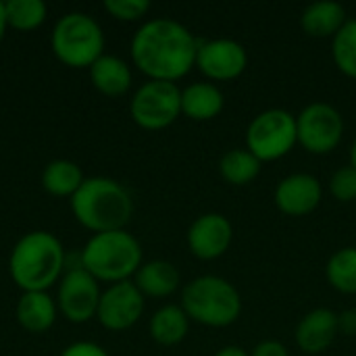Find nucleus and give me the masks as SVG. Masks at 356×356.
<instances>
[{
  "label": "nucleus",
  "mask_w": 356,
  "mask_h": 356,
  "mask_svg": "<svg viewBox=\"0 0 356 356\" xmlns=\"http://www.w3.org/2000/svg\"><path fill=\"white\" fill-rule=\"evenodd\" d=\"M350 165L356 169V140L355 144H353V148H350Z\"/></svg>",
  "instance_id": "obj_34"
},
{
  "label": "nucleus",
  "mask_w": 356,
  "mask_h": 356,
  "mask_svg": "<svg viewBox=\"0 0 356 356\" xmlns=\"http://www.w3.org/2000/svg\"><path fill=\"white\" fill-rule=\"evenodd\" d=\"M338 321H340V334L356 336V309H348V311L340 313Z\"/></svg>",
  "instance_id": "obj_31"
},
{
  "label": "nucleus",
  "mask_w": 356,
  "mask_h": 356,
  "mask_svg": "<svg viewBox=\"0 0 356 356\" xmlns=\"http://www.w3.org/2000/svg\"><path fill=\"white\" fill-rule=\"evenodd\" d=\"M196 67L211 81H232L246 71L248 52L240 42L229 38L198 42Z\"/></svg>",
  "instance_id": "obj_10"
},
{
  "label": "nucleus",
  "mask_w": 356,
  "mask_h": 356,
  "mask_svg": "<svg viewBox=\"0 0 356 356\" xmlns=\"http://www.w3.org/2000/svg\"><path fill=\"white\" fill-rule=\"evenodd\" d=\"M215 356H250L242 346H223L221 350H217Z\"/></svg>",
  "instance_id": "obj_32"
},
{
  "label": "nucleus",
  "mask_w": 356,
  "mask_h": 356,
  "mask_svg": "<svg viewBox=\"0 0 356 356\" xmlns=\"http://www.w3.org/2000/svg\"><path fill=\"white\" fill-rule=\"evenodd\" d=\"M134 284L144 296L167 298L179 288V271L169 261H150L138 269Z\"/></svg>",
  "instance_id": "obj_19"
},
{
  "label": "nucleus",
  "mask_w": 356,
  "mask_h": 356,
  "mask_svg": "<svg viewBox=\"0 0 356 356\" xmlns=\"http://www.w3.org/2000/svg\"><path fill=\"white\" fill-rule=\"evenodd\" d=\"M250 356H290L288 348L277 340H263L252 348Z\"/></svg>",
  "instance_id": "obj_30"
},
{
  "label": "nucleus",
  "mask_w": 356,
  "mask_h": 356,
  "mask_svg": "<svg viewBox=\"0 0 356 356\" xmlns=\"http://www.w3.org/2000/svg\"><path fill=\"white\" fill-rule=\"evenodd\" d=\"M6 23L19 31L35 29L46 19V4L42 0H8L4 2Z\"/></svg>",
  "instance_id": "obj_26"
},
{
  "label": "nucleus",
  "mask_w": 356,
  "mask_h": 356,
  "mask_svg": "<svg viewBox=\"0 0 356 356\" xmlns=\"http://www.w3.org/2000/svg\"><path fill=\"white\" fill-rule=\"evenodd\" d=\"M129 113L144 129H165L181 115V90L173 81L148 79L136 90Z\"/></svg>",
  "instance_id": "obj_8"
},
{
  "label": "nucleus",
  "mask_w": 356,
  "mask_h": 356,
  "mask_svg": "<svg viewBox=\"0 0 356 356\" xmlns=\"http://www.w3.org/2000/svg\"><path fill=\"white\" fill-rule=\"evenodd\" d=\"M261 161L246 148H232L219 161L221 177L232 186H248L261 173Z\"/></svg>",
  "instance_id": "obj_22"
},
{
  "label": "nucleus",
  "mask_w": 356,
  "mask_h": 356,
  "mask_svg": "<svg viewBox=\"0 0 356 356\" xmlns=\"http://www.w3.org/2000/svg\"><path fill=\"white\" fill-rule=\"evenodd\" d=\"M338 334V313L332 309H315L300 319L296 327V344L307 355H321L336 342Z\"/></svg>",
  "instance_id": "obj_15"
},
{
  "label": "nucleus",
  "mask_w": 356,
  "mask_h": 356,
  "mask_svg": "<svg viewBox=\"0 0 356 356\" xmlns=\"http://www.w3.org/2000/svg\"><path fill=\"white\" fill-rule=\"evenodd\" d=\"M104 8L119 21H138L150 10L148 0H106Z\"/></svg>",
  "instance_id": "obj_28"
},
{
  "label": "nucleus",
  "mask_w": 356,
  "mask_h": 356,
  "mask_svg": "<svg viewBox=\"0 0 356 356\" xmlns=\"http://www.w3.org/2000/svg\"><path fill=\"white\" fill-rule=\"evenodd\" d=\"M60 356H108L104 353V348H100L94 342H75L71 346H67Z\"/></svg>",
  "instance_id": "obj_29"
},
{
  "label": "nucleus",
  "mask_w": 356,
  "mask_h": 356,
  "mask_svg": "<svg viewBox=\"0 0 356 356\" xmlns=\"http://www.w3.org/2000/svg\"><path fill=\"white\" fill-rule=\"evenodd\" d=\"M346 21V8L334 0L313 2L300 15L302 31L313 38H334Z\"/></svg>",
  "instance_id": "obj_16"
},
{
  "label": "nucleus",
  "mask_w": 356,
  "mask_h": 356,
  "mask_svg": "<svg viewBox=\"0 0 356 356\" xmlns=\"http://www.w3.org/2000/svg\"><path fill=\"white\" fill-rule=\"evenodd\" d=\"M181 309L190 321L207 327H227L242 315V296L227 280L219 275H200L186 284Z\"/></svg>",
  "instance_id": "obj_5"
},
{
  "label": "nucleus",
  "mask_w": 356,
  "mask_h": 356,
  "mask_svg": "<svg viewBox=\"0 0 356 356\" xmlns=\"http://www.w3.org/2000/svg\"><path fill=\"white\" fill-rule=\"evenodd\" d=\"M65 263V248L52 234L31 232L15 244L8 271L23 292H46L60 277Z\"/></svg>",
  "instance_id": "obj_3"
},
{
  "label": "nucleus",
  "mask_w": 356,
  "mask_h": 356,
  "mask_svg": "<svg viewBox=\"0 0 356 356\" xmlns=\"http://www.w3.org/2000/svg\"><path fill=\"white\" fill-rule=\"evenodd\" d=\"M90 79L98 92L106 96H121L131 88V69L123 58L102 54L90 67Z\"/></svg>",
  "instance_id": "obj_18"
},
{
  "label": "nucleus",
  "mask_w": 356,
  "mask_h": 356,
  "mask_svg": "<svg viewBox=\"0 0 356 356\" xmlns=\"http://www.w3.org/2000/svg\"><path fill=\"white\" fill-rule=\"evenodd\" d=\"M190 330V317L181 307L167 305L159 309L150 319V336L161 346H175L179 344Z\"/></svg>",
  "instance_id": "obj_21"
},
{
  "label": "nucleus",
  "mask_w": 356,
  "mask_h": 356,
  "mask_svg": "<svg viewBox=\"0 0 356 356\" xmlns=\"http://www.w3.org/2000/svg\"><path fill=\"white\" fill-rule=\"evenodd\" d=\"M330 286L342 294H356V246H346L334 252L325 267Z\"/></svg>",
  "instance_id": "obj_24"
},
{
  "label": "nucleus",
  "mask_w": 356,
  "mask_h": 356,
  "mask_svg": "<svg viewBox=\"0 0 356 356\" xmlns=\"http://www.w3.org/2000/svg\"><path fill=\"white\" fill-rule=\"evenodd\" d=\"M71 211L83 227L104 234L123 229L129 223L134 202L119 181L108 177H90L73 194Z\"/></svg>",
  "instance_id": "obj_2"
},
{
  "label": "nucleus",
  "mask_w": 356,
  "mask_h": 356,
  "mask_svg": "<svg viewBox=\"0 0 356 356\" xmlns=\"http://www.w3.org/2000/svg\"><path fill=\"white\" fill-rule=\"evenodd\" d=\"M225 106L223 92L215 83L196 81L181 90V113L192 121H211Z\"/></svg>",
  "instance_id": "obj_17"
},
{
  "label": "nucleus",
  "mask_w": 356,
  "mask_h": 356,
  "mask_svg": "<svg viewBox=\"0 0 356 356\" xmlns=\"http://www.w3.org/2000/svg\"><path fill=\"white\" fill-rule=\"evenodd\" d=\"M298 144L311 154H330L344 136L342 113L327 102H311L296 117Z\"/></svg>",
  "instance_id": "obj_9"
},
{
  "label": "nucleus",
  "mask_w": 356,
  "mask_h": 356,
  "mask_svg": "<svg viewBox=\"0 0 356 356\" xmlns=\"http://www.w3.org/2000/svg\"><path fill=\"white\" fill-rule=\"evenodd\" d=\"M323 198L321 181L311 173H292L284 177L273 194L277 209L288 217L311 215Z\"/></svg>",
  "instance_id": "obj_14"
},
{
  "label": "nucleus",
  "mask_w": 356,
  "mask_h": 356,
  "mask_svg": "<svg viewBox=\"0 0 356 356\" xmlns=\"http://www.w3.org/2000/svg\"><path fill=\"white\" fill-rule=\"evenodd\" d=\"M6 27H8V23H6V10H4V2H0V40H2Z\"/></svg>",
  "instance_id": "obj_33"
},
{
  "label": "nucleus",
  "mask_w": 356,
  "mask_h": 356,
  "mask_svg": "<svg viewBox=\"0 0 356 356\" xmlns=\"http://www.w3.org/2000/svg\"><path fill=\"white\" fill-rule=\"evenodd\" d=\"M83 173L81 169L71 163V161H52L46 165L44 173H42V186L46 192H50L52 196H71L81 188L83 184Z\"/></svg>",
  "instance_id": "obj_23"
},
{
  "label": "nucleus",
  "mask_w": 356,
  "mask_h": 356,
  "mask_svg": "<svg viewBox=\"0 0 356 356\" xmlns=\"http://www.w3.org/2000/svg\"><path fill=\"white\" fill-rule=\"evenodd\" d=\"M234 240V227L221 213L200 215L188 229L190 252L200 261H215L223 257Z\"/></svg>",
  "instance_id": "obj_13"
},
{
  "label": "nucleus",
  "mask_w": 356,
  "mask_h": 356,
  "mask_svg": "<svg viewBox=\"0 0 356 356\" xmlns=\"http://www.w3.org/2000/svg\"><path fill=\"white\" fill-rule=\"evenodd\" d=\"M81 267L98 282H127L142 267V246L125 229L94 234L83 246Z\"/></svg>",
  "instance_id": "obj_4"
},
{
  "label": "nucleus",
  "mask_w": 356,
  "mask_h": 356,
  "mask_svg": "<svg viewBox=\"0 0 356 356\" xmlns=\"http://www.w3.org/2000/svg\"><path fill=\"white\" fill-rule=\"evenodd\" d=\"M198 42L186 25L173 19H152L136 31L131 58L150 79L175 83L196 67Z\"/></svg>",
  "instance_id": "obj_1"
},
{
  "label": "nucleus",
  "mask_w": 356,
  "mask_h": 356,
  "mask_svg": "<svg viewBox=\"0 0 356 356\" xmlns=\"http://www.w3.org/2000/svg\"><path fill=\"white\" fill-rule=\"evenodd\" d=\"M330 192L340 202L356 200V169L353 165L340 167L330 179Z\"/></svg>",
  "instance_id": "obj_27"
},
{
  "label": "nucleus",
  "mask_w": 356,
  "mask_h": 356,
  "mask_svg": "<svg viewBox=\"0 0 356 356\" xmlns=\"http://www.w3.org/2000/svg\"><path fill=\"white\" fill-rule=\"evenodd\" d=\"M296 144V115L286 108H267L259 113L246 129V150L261 163L284 159Z\"/></svg>",
  "instance_id": "obj_7"
},
{
  "label": "nucleus",
  "mask_w": 356,
  "mask_h": 356,
  "mask_svg": "<svg viewBox=\"0 0 356 356\" xmlns=\"http://www.w3.org/2000/svg\"><path fill=\"white\" fill-rule=\"evenodd\" d=\"M102 48L104 33L86 13H67L52 29V50L67 67H92L102 56Z\"/></svg>",
  "instance_id": "obj_6"
},
{
  "label": "nucleus",
  "mask_w": 356,
  "mask_h": 356,
  "mask_svg": "<svg viewBox=\"0 0 356 356\" xmlns=\"http://www.w3.org/2000/svg\"><path fill=\"white\" fill-rule=\"evenodd\" d=\"M144 313V294L138 290L134 282H119L113 284L98 302L96 317L102 327L111 332L129 330L140 321Z\"/></svg>",
  "instance_id": "obj_12"
},
{
  "label": "nucleus",
  "mask_w": 356,
  "mask_h": 356,
  "mask_svg": "<svg viewBox=\"0 0 356 356\" xmlns=\"http://www.w3.org/2000/svg\"><path fill=\"white\" fill-rule=\"evenodd\" d=\"M56 305L46 292H25L17 302V321L29 334H42L52 327Z\"/></svg>",
  "instance_id": "obj_20"
},
{
  "label": "nucleus",
  "mask_w": 356,
  "mask_h": 356,
  "mask_svg": "<svg viewBox=\"0 0 356 356\" xmlns=\"http://www.w3.org/2000/svg\"><path fill=\"white\" fill-rule=\"evenodd\" d=\"M100 296L98 280L83 267H71L60 280L58 309L71 323H86L96 317Z\"/></svg>",
  "instance_id": "obj_11"
},
{
  "label": "nucleus",
  "mask_w": 356,
  "mask_h": 356,
  "mask_svg": "<svg viewBox=\"0 0 356 356\" xmlns=\"http://www.w3.org/2000/svg\"><path fill=\"white\" fill-rule=\"evenodd\" d=\"M332 56L346 77L356 79V19H348L332 38Z\"/></svg>",
  "instance_id": "obj_25"
}]
</instances>
